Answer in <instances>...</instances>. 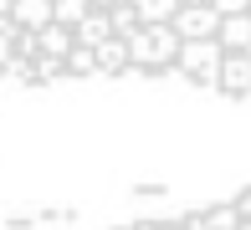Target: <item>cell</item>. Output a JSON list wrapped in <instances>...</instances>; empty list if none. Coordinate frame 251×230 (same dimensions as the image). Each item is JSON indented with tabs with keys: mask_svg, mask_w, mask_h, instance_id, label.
I'll return each instance as SVG.
<instances>
[{
	"mask_svg": "<svg viewBox=\"0 0 251 230\" xmlns=\"http://www.w3.org/2000/svg\"><path fill=\"white\" fill-rule=\"evenodd\" d=\"M123 46H128V72H169L179 36L169 21H159V26H139L133 36H123Z\"/></svg>",
	"mask_w": 251,
	"mask_h": 230,
	"instance_id": "6da1fadb",
	"label": "cell"
},
{
	"mask_svg": "<svg viewBox=\"0 0 251 230\" xmlns=\"http://www.w3.org/2000/svg\"><path fill=\"white\" fill-rule=\"evenodd\" d=\"M215 67H221V46H215V36H205V41H179L169 72L190 77V82H200V87H215Z\"/></svg>",
	"mask_w": 251,
	"mask_h": 230,
	"instance_id": "7a4b0ae2",
	"label": "cell"
},
{
	"mask_svg": "<svg viewBox=\"0 0 251 230\" xmlns=\"http://www.w3.org/2000/svg\"><path fill=\"white\" fill-rule=\"evenodd\" d=\"M215 87L231 92V97H251V56H246V51H221Z\"/></svg>",
	"mask_w": 251,
	"mask_h": 230,
	"instance_id": "3957f363",
	"label": "cell"
},
{
	"mask_svg": "<svg viewBox=\"0 0 251 230\" xmlns=\"http://www.w3.org/2000/svg\"><path fill=\"white\" fill-rule=\"evenodd\" d=\"M215 10L210 5H179L175 16H169V26H175V36L179 41H205V36H215Z\"/></svg>",
	"mask_w": 251,
	"mask_h": 230,
	"instance_id": "277c9868",
	"label": "cell"
},
{
	"mask_svg": "<svg viewBox=\"0 0 251 230\" xmlns=\"http://www.w3.org/2000/svg\"><path fill=\"white\" fill-rule=\"evenodd\" d=\"M251 41V16H221L215 21V46L221 51H246Z\"/></svg>",
	"mask_w": 251,
	"mask_h": 230,
	"instance_id": "5b68a950",
	"label": "cell"
},
{
	"mask_svg": "<svg viewBox=\"0 0 251 230\" xmlns=\"http://www.w3.org/2000/svg\"><path fill=\"white\" fill-rule=\"evenodd\" d=\"M93 56H98V77H118V72H128V46H123V36L98 41Z\"/></svg>",
	"mask_w": 251,
	"mask_h": 230,
	"instance_id": "8992f818",
	"label": "cell"
},
{
	"mask_svg": "<svg viewBox=\"0 0 251 230\" xmlns=\"http://www.w3.org/2000/svg\"><path fill=\"white\" fill-rule=\"evenodd\" d=\"M10 21L16 31H41L51 21V0H10Z\"/></svg>",
	"mask_w": 251,
	"mask_h": 230,
	"instance_id": "52a82bcc",
	"label": "cell"
},
{
	"mask_svg": "<svg viewBox=\"0 0 251 230\" xmlns=\"http://www.w3.org/2000/svg\"><path fill=\"white\" fill-rule=\"evenodd\" d=\"M108 36H113V26H108V10H98V5L87 10V16L77 21V26H72V41H77V46H98V41H108Z\"/></svg>",
	"mask_w": 251,
	"mask_h": 230,
	"instance_id": "ba28073f",
	"label": "cell"
},
{
	"mask_svg": "<svg viewBox=\"0 0 251 230\" xmlns=\"http://www.w3.org/2000/svg\"><path fill=\"white\" fill-rule=\"evenodd\" d=\"M36 51H41V56H67V51H72V26L47 21V26L36 31Z\"/></svg>",
	"mask_w": 251,
	"mask_h": 230,
	"instance_id": "9c48e42d",
	"label": "cell"
},
{
	"mask_svg": "<svg viewBox=\"0 0 251 230\" xmlns=\"http://www.w3.org/2000/svg\"><path fill=\"white\" fill-rule=\"evenodd\" d=\"M133 16H139V26H159V21H169L179 10V0H128Z\"/></svg>",
	"mask_w": 251,
	"mask_h": 230,
	"instance_id": "30bf717a",
	"label": "cell"
},
{
	"mask_svg": "<svg viewBox=\"0 0 251 230\" xmlns=\"http://www.w3.org/2000/svg\"><path fill=\"white\" fill-rule=\"evenodd\" d=\"M62 67H67L72 77H98V56H93V46H77V41H72V51L62 56Z\"/></svg>",
	"mask_w": 251,
	"mask_h": 230,
	"instance_id": "8fae6325",
	"label": "cell"
},
{
	"mask_svg": "<svg viewBox=\"0 0 251 230\" xmlns=\"http://www.w3.org/2000/svg\"><path fill=\"white\" fill-rule=\"evenodd\" d=\"M87 10H93V0H51V21H62V26H77Z\"/></svg>",
	"mask_w": 251,
	"mask_h": 230,
	"instance_id": "7c38bea8",
	"label": "cell"
},
{
	"mask_svg": "<svg viewBox=\"0 0 251 230\" xmlns=\"http://www.w3.org/2000/svg\"><path fill=\"white\" fill-rule=\"evenodd\" d=\"M108 26H113V36H133V31H139V16H133L128 0H123V5H108Z\"/></svg>",
	"mask_w": 251,
	"mask_h": 230,
	"instance_id": "4fadbf2b",
	"label": "cell"
},
{
	"mask_svg": "<svg viewBox=\"0 0 251 230\" xmlns=\"http://www.w3.org/2000/svg\"><path fill=\"white\" fill-rule=\"evenodd\" d=\"M200 220H205V230H236L241 215H236V205H215V210H205Z\"/></svg>",
	"mask_w": 251,
	"mask_h": 230,
	"instance_id": "5bb4252c",
	"label": "cell"
},
{
	"mask_svg": "<svg viewBox=\"0 0 251 230\" xmlns=\"http://www.w3.org/2000/svg\"><path fill=\"white\" fill-rule=\"evenodd\" d=\"M205 5H210L215 16H246V10H251V0H205Z\"/></svg>",
	"mask_w": 251,
	"mask_h": 230,
	"instance_id": "9a60e30c",
	"label": "cell"
},
{
	"mask_svg": "<svg viewBox=\"0 0 251 230\" xmlns=\"http://www.w3.org/2000/svg\"><path fill=\"white\" fill-rule=\"evenodd\" d=\"M231 205H236V215H241V220H251V184H246V189H241V194H236V200H231Z\"/></svg>",
	"mask_w": 251,
	"mask_h": 230,
	"instance_id": "2e32d148",
	"label": "cell"
},
{
	"mask_svg": "<svg viewBox=\"0 0 251 230\" xmlns=\"http://www.w3.org/2000/svg\"><path fill=\"white\" fill-rule=\"evenodd\" d=\"M0 16H10V0H0Z\"/></svg>",
	"mask_w": 251,
	"mask_h": 230,
	"instance_id": "e0dca14e",
	"label": "cell"
},
{
	"mask_svg": "<svg viewBox=\"0 0 251 230\" xmlns=\"http://www.w3.org/2000/svg\"><path fill=\"white\" fill-rule=\"evenodd\" d=\"M179 5H205V0H179Z\"/></svg>",
	"mask_w": 251,
	"mask_h": 230,
	"instance_id": "ac0fdd59",
	"label": "cell"
},
{
	"mask_svg": "<svg viewBox=\"0 0 251 230\" xmlns=\"http://www.w3.org/2000/svg\"><path fill=\"white\" fill-rule=\"evenodd\" d=\"M246 56H251V41H246Z\"/></svg>",
	"mask_w": 251,
	"mask_h": 230,
	"instance_id": "d6986e66",
	"label": "cell"
},
{
	"mask_svg": "<svg viewBox=\"0 0 251 230\" xmlns=\"http://www.w3.org/2000/svg\"><path fill=\"white\" fill-rule=\"evenodd\" d=\"M246 16H251V10H246Z\"/></svg>",
	"mask_w": 251,
	"mask_h": 230,
	"instance_id": "ffe728a7",
	"label": "cell"
}]
</instances>
